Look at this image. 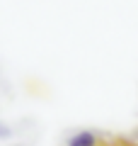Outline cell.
I'll return each mask as SVG.
<instances>
[{"instance_id": "cell-1", "label": "cell", "mask_w": 138, "mask_h": 146, "mask_svg": "<svg viewBox=\"0 0 138 146\" xmlns=\"http://www.w3.org/2000/svg\"><path fill=\"white\" fill-rule=\"evenodd\" d=\"M68 146H97V139L92 131H78L75 136H70Z\"/></svg>"}]
</instances>
